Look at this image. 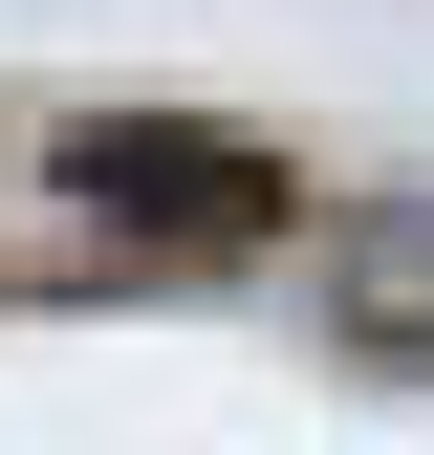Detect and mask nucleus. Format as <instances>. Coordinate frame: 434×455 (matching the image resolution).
Instances as JSON below:
<instances>
[{"mask_svg": "<svg viewBox=\"0 0 434 455\" xmlns=\"http://www.w3.org/2000/svg\"><path fill=\"white\" fill-rule=\"evenodd\" d=\"M44 174H66V217H87L108 260H261L283 196H304L261 131H196V108H87Z\"/></svg>", "mask_w": 434, "mask_h": 455, "instance_id": "f257e3e1", "label": "nucleus"}, {"mask_svg": "<svg viewBox=\"0 0 434 455\" xmlns=\"http://www.w3.org/2000/svg\"><path fill=\"white\" fill-rule=\"evenodd\" d=\"M326 325H348L369 369H434V196L326 217Z\"/></svg>", "mask_w": 434, "mask_h": 455, "instance_id": "f03ea898", "label": "nucleus"}]
</instances>
